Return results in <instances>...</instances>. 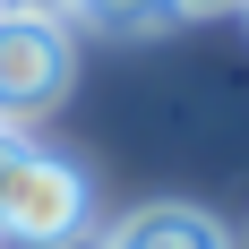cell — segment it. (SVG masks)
Segmentation results:
<instances>
[{
  "label": "cell",
  "instance_id": "5",
  "mask_svg": "<svg viewBox=\"0 0 249 249\" xmlns=\"http://www.w3.org/2000/svg\"><path fill=\"white\" fill-rule=\"evenodd\" d=\"M26 155H35V146H26V129H0V189L18 180V163H26Z\"/></svg>",
  "mask_w": 249,
  "mask_h": 249
},
{
  "label": "cell",
  "instance_id": "1",
  "mask_svg": "<svg viewBox=\"0 0 249 249\" xmlns=\"http://www.w3.org/2000/svg\"><path fill=\"white\" fill-rule=\"evenodd\" d=\"M77 77V43L60 18H26V9H0V129H26L60 112Z\"/></svg>",
  "mask_w": 249,
  "mask_h": 249
},
{
  "label": "cell",
  "instance_id": "8",
  "mask_svg": "<svg viewBox=\"0 0 249 249\" xmlns=\"http://www.w3.org/2000/svg\"><path fill=\"white\" fill-rule=\"evenodd\" d=\"M241 18H249V0H241Z\"/></svg>",
  "mask_w": 249,
  "mask_h": 249
},
{
  "label": "cell",
  "instance_id": "3",
  "mask_svg": "<svg viewBox=\"0 0 249 249\" xmlns=\"http://www.w3.org/2000/svg\"><path fill=\"white\" fill-rule=\"evenodd\" d=\"M103 249H232V232L198 206H146V215L103 232Z\"/></svg>",
  "mask_w": 249,
  "mask_h": 249
},
{
  "label": "cell",
  "instance_id": "6",
  "mask_svg": "<svg viewBox=\"0 0 249 249\" xmlns=\"http://www.w3.org/2000/svg\"><path fill=\"white\" fill-rule=\"evenodd\" d=\"M163 18H224V9H241V0H155Z\"/></svg>",
  "mask_w": 249,
  "mask_h": 249
},
{
  "label": "cell",
  "instance_id": "2",
  "mask_svg": "<svg viewBox=\"0 0 249 249\" xmlns=\"http://www.w3.org/2000/svg\"><path fill=\"white\" fill-rule=\"evenodd\" d=\"M69 232H86V172L35 146L18 163V180L0 189V241L52 249V241H69Z\"/></svg>",
  "mask_w": 249,
  "mask_h": 249
},
{
  "label": "cell",
  "instance_id": "4",
  "mask_svg": "<svg viewBox=\"0 0 249 249\" xmlns=\"http://www.w3.org/2000/svg\"><path fill=\"white\" fill-rule=\"evenodd\" d=\"M69 18H86V26H146V18H163L155 0H69Z\"/></svg>",
  "mask_w": 249,
  "mask_h": 249
},
{
  "label": "cell",
  "instance_id": "7",
  "mask_svg": "<svg viewBox=\"0 0 249 249\" xmlns=\"http://www.w3.org/2000/svg\"><path fill=\"white\" fill-rule=\"evenodd\" d=\"M52 249H103V241H95V232H69V241H52Z\"/></svg>",
  "mask_w": 249,
  "mask_h": 249
}]
</instances>
